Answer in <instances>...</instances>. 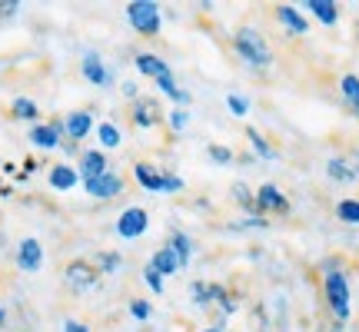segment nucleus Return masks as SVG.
<instances>
[{
	"mask_svg": "<svg viewBox=\"0 0 359 332\" xmlns=\"http://www.w3.org/2000/svg\"><path fill=\"white\" fill-rule=\"evenodd\" d=\"M77 183H80V173L74 166H67V163L50 166V186L53 190H74Z\"/></svg>",
	"mask_w": 359,
	"mask_h": 332,
	"instance_id": "6ab92c4d",
	"label": "nucleus"
},
{
	"mask_svg": "<svg viewBox=\"0 0 359 332\" xmlns=\"http://www.w3.org/2000/svg\"><path fill=\"white\" fill-rule=\"evenodd\" d=\"M90 130H93V116H90L87 110H74V113L64 116V137H67L70 143L83 140Z\"/></svg>",
	"mask_w": 359,
	"mask_h": 332,
	"instance_id": "f8f14e48",
	"label": "nucleus"
},
{
	"mask_svg": "<svg viewBox=\"0 0 359 332\" xmlns=\"http://www.w3.org/2000/svg\"><path fill=\"white\" fill-rule=\"evenodd\" d=\"M80 179H97L107 173V156H103V150H83L80 153Z\"/></svg>",
	"mask_w": 359,
	"mask_h": 332,
	"instance_id": "ddd939ff",
	"label": "nucleus"
},
{
	"mask_svg": "<svg viewBox=\"0 0 359 332\" xmlns=\"http://www.w3.org/2000/svg\"><path fill=\"white\" fill-rule=\"evenodd\" d=\"M156 87L163 90V97H170V100L180 103V106H187V103L193 100V97L187 93V90H180V87H177V80H173V74H167V77H160V80H156Z\"/></svg>",
	"mask_w": 359,
	"mask_h": 332,
	"instance_id": "5701e85b",
	"label": "nucleus"
},
{
	"mask_svg": "<svg viewBox=\"0 0 359 332\" xmlns=\"http://www.w3.org/2000/svg\"><path fill=\"white\" fill-rule=\"evenodd\" d=\"M97 140H100L107 150H114V146L123 143V137H120V130H116L114 123H100V127H97Z\"/></svg>",
	"mask_w": 359,
	"mask_h": 332,
	"instance_id": "c756f323",
	"label": "nucleus"
},
{
	"mask_svg": "<svg viewBox=\"0 0 359 332\" xmlns=\"http://www.w3.org/2000/svg\"><path fill=\"white\" fill-rule=\"evenodd\" d=\"M167 123L173 133H180V130H187V123H190V113L183 110V106H177V110H170L167 113Z\"/></svg>",
	"mask_w": 359,
	"mask_h": 332,
	"instance_id": "2f4dec72",
	"label": "nucleus"
},
{
	"mask_svg": "<svg viewBox=\"0 0 359 332\" xmlns=\"http://www.w3.org/2000/svg\"><path fill=\"white\" fill-rule=\"evenodd\" d=\"M64 332H90L83 322H77V319H64Z\"/></svg>",
	"mask_w": 359,
	"mask_h": 332,
	"instance_id": "4c0bfd02",
	"label": "nucleus"
},
{
	"mask_svg": "<svg viewBox=\"0 0 359 332\" xmlns=\"http://www.w3.org/2000/svg\"><path fill=\"white\" fill-rule=\"evenodd\" d=\"M143 282H147V286H150V293H163V276H160V272H156L154 266H147L143 269Z\"/></svg>",
	"mask_w": 359,
	"mask_h": 332,
	"instance_id": "72a5a7b5",
	"label": "nucleus"
},
{
	"mask_svg": "<svg viewBox=\"0 0 359 332\" xmlns=\"http://www.w3.org/2000/svg\"><path fill=\"white\" fill-rule=\"evenodd\" d=\"M64 140V120H47V123H34L30 127V143L40 150H53Z\"/></svg>",
	"mask_w": 359,
	"mask_h": 332,
	"instance_id": "6e6552de",
	"label": "nucleus"
},
{
	"mask_svg": "<svg viewBox=\"0 0 359 332\" xmlns=\"http://www.w3.org/2000/svg\"><path fill=\"white\" fill-rule=\"evenodd\" d=\"M190 299H193V303H196L200 309L210 306V303H213V289H210V282L193 279V282H190Z\"/></svg>",
	"mask_w": 359,
	"mask_h": 332,
	"instance_id": "cd10ccee",
	"label": "nucleus"
},
{
	"mask_svg": "<svg viewBox=\"0 0 359 332\" xmlns=\"http://www.w3.org/2000/svg\"><path fill=\"white\" fill-rule=\"evenodd\" d=\"M246 140H250V146H253V153L257 156H263V160H269V163H273V160H280V153L269 146L266 137H263L257 127H246Z\"/></svg>",
	"mask_w": 359,
	"mask_h": 332,
	"instance_id": "4be33fe9",
	"label": "nucleus"
},
{
	"mask_svg": "<svg viewBox=\"0 0 359 332\" xmlns=\"http://www.w3.org/2000/svg\"><path fill=\"white\" fill-rule=\"evenodd\" d=\"M266 213H283V216L290 213V200L273 183H263L257 190V219H266Z\"/></svg>",
	"mask_w": 359,
	"mask_h": 332,
	"instance_id": "423d86ee",
	"label": "nucleus"
},
{
	"mask_svg": "<svg viewBox=\"0 0 359 332\" xmlns=\"http://www.w3.org/2000/svg\"><path fill=\"white\" fill-rule=\"evenodd\" d=\"M127 20L140 37H156L160 34V7H156L154 0H130Z\"/></svg>",
	"mask_w": 359,
	"mask_h": 332,
	"instance_id": "7ed1b4c3",
	"label": "nucleus"
},
{
	"mask_svg": "<svg viewBox=\"0 0 359 332\" xmlns=\"http://www.w3.org/2000/svg\"><path fill=\"white\" fill-rule=\"evenodd\" d=\"M306 11L326 27H333L339 20V7H336L333 0H306Z\"/></svg>",
	"mask_w": 359,
	"mask_h": 332,
	"instance_id": "aec40b11",
	"label": "nucleus"
},
{
	"mask_svg": "<svg viewBox=\"0 0 359 332\" xmlns=\"http://www.w3.org/2000/svg\"><path fill=\"white\" fill-rule=\"evenodd\" d=\"M123 97H127V100H137V97H140V93H137V83H123Z\"/></svg>",
	"mask_w": 359,
	"mask_h": 332,
	"instance_id": "58836bf2",
	"label": "nucleus"
},
{
	"mask_svg": "<svg viewBox=\"0 0 359 332\" xmlns=\"http://www.w3.org/2000/svg\"><path fill=\"white\" fill-rule=\"evenodd\" d=\"M93 266L100 269V276H110V272H116V269L123 266V256L120 253H97Z\"/></svg>",
	"mask_w": 359,
	"mask_h": 332,
	"instance_id": "c85d7f7f",
	"label": "nucleus"
},
{
	"mask_svg": "<svg viewBox=\"0 0 359 332\" xmlns=\"http://www.w3.org/2000/svg\"><path fill=\"white\" fill-rule=\"evenodd\" d=\"M326 177L336 179V183H356L359 179V166H353L346 156H333L326 163Z\"/></svg>",
	"mask_w": 359,
	"mask_h": 332,
	"instance_id": "4468645a",
	"label": "nucleus"
},
{
	"mask_svg": "<svg viewBox=\"0 0 359 332\" xmlns=\"http://www.w3.org/2000/svg\"><path fill=\"white\" fill-rule=\"evenodd\" d=\"M147 266H154L160 276H173V272L180 269V263H177V256H173V249H170V246H160Z\"/></svg>",
	"mask_w": 359,
	"mask_h": 332,
	"instance_id": "412c9836",
	"label": "nucleus"
},
{
	"mask_svg": "<svg viewBox=\"0 0 359 332\" xmlns=\"http://www.w3.org/2000/svg\"><path fill=\"white\" fill-rule=\"evenodd\" d=\"M276 17H280V24L290 27L293 34H306V30H309L306 17H303V13H299V7H293V4H280V7H276Z\"/></svg>",
	"mask_w": 359,
	"mask_h": 332,
	"instance_id": "f3484780",
	"label": "nucleus"
},
{
	"mask_svg": "<svg viewBox=\"0 0 359 332\" xmlns=\"http://www.w3.org/2000/svg\"><path fill=\"white\" fill-rule=\"evenodd\" d=\"M206 156H210L217 166H230L233 160H236L230 146H219V143H210V146H206Z\"/></svg>",
	"mask_w": 359,
	"mask_h": 332,
	"instance_id": "7c9ffc66",
	"label": "nucleus"
},
{
	"mask_svg": "<svg viewBox=\"0 0 359 332\" xmlns=\"http://www.w3.org/2000/svg\"><path fill=\"white\" fill-rule=\"evenodd\" d=\"M323 296H326V306L333 312V326H343L349 319V282L346 272L339 269H330L323 276Z\"/></svg>",
	"mask_w": 359,
	"mask_h": 332,
	"instance_id": "f03ea898",
	"label": "nucleus"
},
{
	"mask_svg": "<svg viewBox=\"0 0 359 332\" xmlns=\"http://www.w3.org/2000/svg\"><path fill=\"white\" fill-rule=\"evenodd\" d=\"M150 312H154V309H150V303H147V299H130V316H133V319L147 322V319H150Z\"/></svg>",
	"mask_w": 359,
	"mask_h": 332,
	"instance_id": "473e14b6",
	"label": "nucleus"
},
{
	"mask_svg": "<svg viewBox=\"0 0 359 332\" xmlns=\"http://www.w3.org/2000/svg\"><path fill=\"white\" fill-rule=\"evenodd\" d=\"M0 326H4V309H0Z\"/></svg>",
	"mask_w": 359,
	"mask_h": 332,
	"instance_id": "a19ab883",
	"label": "nucleus"
},
{
	"mask_svg": "<svg viewBox=\"0 0 359 332\" xmlns=\"http://www.w3.org/2000/svg\"><path fill=\"white\" fill-rule=\"evenodd\" d=\"M64 282L70 293H87L100 282V269L93 266V259H70L64 266Z\"/></svg>",
	"mask_w": 359,
	"mask_h": 332,
	"instance_id": "20e7f679",
	"label": "nucleus"
},
{
	"mask_svg": "<svg viewBox=\"0 0 359 332\" xmlns=\"http://www.w3.org/2000/svg\"><path fill=\"white\" fill-rule=\"evenodd\" d=\"M336 216H339V223L359 226V200H339L336 203Z\"/></svg>",
	"mask_w": 359,
	"mask_h": 332,
	"instance_id": "bb28decb",
	"label": "nucleus"
},
{
	"mask_svg": "<svg viewBox=\"0 0 359 332\" xmlns=\"http://www.w3.org/2000/svg\"><path fill=\"white\" fill-rule=\"evenodd\" d=\"M233 200H236V203L243 206L246 213H250V216H257V193L250 190V186H246L243 179H240V183H233Z\"/></svg>",
	"mask_w": 359,
	"mask_h": 332,
	"instance_id": "b1692460",
	"label": "nucleus"
},
{
	"mask_svg": "<svg viewBox=\"0 0 359 332\" xmlns=\"http://www.w3.org/2000/svg\"><path fill=\"white\" fill-rule=\"evenodd\" d=\"M356 40H359V20H356Z\"/></svg>",
	"mask_w": 359,
	"mask_h": 332,
	"instance_id": "79ce46f5",
	"label": "nucleus"
},
{
	"mask_svg": "<svg viewBox=\"0 0 359 332\" xmlns=\"http://www.w3.org/2000/svg\"><path fill=\"white\" fill-rule=\"evenodd\" d=\"M137 70H140L143 77L150 80H160L170 74V64L163 57H156V53H137Z\"/></svg>",
	"mask_w": 359,
	"mask_h": 332,
	"instance_id": "2eb2a0df",
	"label": "nucleus"
},
{
	"mask_svg": "<svg viewBox=\"0 0 359 332\" xmlns=\"http://www.w3.org/2000/svg\"><path fill=\"white\" fill-rule=\"evenodd\" d=\"M200 332H223V329H217V326H213V329H200Z\"/></svg>",
	"mask_w": 359,
	"mask_h": 332,
	"instance_id": "ea45409f",
	"label": "nucleus"
},
{
	"mask_svg": "<svg viewBox=\"0 0 359 332\" xmlns=\"http://www.w3.org/2000/svg\"><path fill=\"white\" fill-rule=\"evenodd\" d=\"M83 190H87V196H97V200H114V196L123 193V179L107 170V173L97 179H83Z\"/></svg>",
	"mask_w": 359,
	"mask_h": 332,
	"instance_id": "1a4fd4ad",
	"label": "nucleus"
},
{
	"mask_svg": "<svg viewBox=\"0 0 359 332\" xmlns=\"http://www.w3.org/2000/svg\"><path fill=\"white\" fill-rule=\"evenodd\" d=\"M130 120H133V127H160L167 113H163V106L156 97H137V100L130 103Z\"/></svg>",
	"mask_w": 359,
	"mask_h": 332,
	"instance_id": "39448f33",
	"label": "nucleus"
},
{
	"mask_svg": "<svg viewBox=\"0 0 359 332\" xmlns=\"http://www.w3.org/2000/svg\"><path fill=\"white\" fill-rule=\"evenodd\" d=\"M17 266L24 269V272H37L43 266V246L34 236H27L24 243L17 246Z\"/></svg>",
	"mask_w": 359,
	"mask_h": 332,
	"instance_id": "9d476101",
	"label": "nucleus"
},
{
	"mask_svg": "<svg viewBox=\"0 0 359 332\" xmlns=\"http://www.w3.org/2000/svg\"><path fill=\"white\" fill-rule=\"evenodd\" d=\"M356 166H359V156H356Z\"/></svg>",
	"mask_w": 359,
	"mask_h": 332,
	"instance_id": "37998d69",
	"label": "nucleus"
},
{
	"mask_svg": "<svg viewBox=\"0 0 359 332\" xmlns=\"http://www.w3.org/2000/svg\"><path fill=\"white\" fill-rule=\"evenodd\" d=\"M11 113H13V120H27V123H34L40 116V110H37V103L30 100V97H17V100L11 103Z\"/></svg>",
	"mask_w": 359,
	"mask_h": 332,
	"instance_id": "393cba45",
	"label": "nucleus"
},
{
	"mask_svg": "<svg viewBox=\"0 0 359 332\" xmlns=\"http://www.w3.org/2000/svg\"><path fill=\"white\" fill-rule=\"evenodd\" d=\"M17 11H20V4H17V0H7V4L0 0V20H7V17H13Z\"/></svg>",
	"mask_w": 359,
	"mask_h": 332,
	"instance_id": "e433bc0d",
	"label": "nucleus"
},
{
	"mask_svg": "<svg viewBox=\"0 0 359 332\" xmlns=\"http://www.w3.org/2000/svg\"><path fill=\"white\" fill-rule=\"evenodd\" d=\"M170 249H173V256H177V263L180 269H187L190 266V256H193V243H190V236L187 233H180V230H170Z\"/></svg>",
	"mask_w": 359,
	"mask_h": 332,
	"instance_id": "a211bd4d",
	"label": "nucleus"
},
{
	"mask_svg": "<svg viewBox=\"0 0 359 332\" xmlns=\"http://www.w3.org/2000/svg\"><path fill=\"white\" fill-rule=\"evenodd\" d=\"M339 90H343V97H346V103L353 106V113L359 116V77L346 74V77L339 80Z\"/></svg>",
	"mask_w": 359,
	"mask_h": 332,
	"instance_id": "a878e982",
	"label": "nucleus"
},
{
	"mask_svg": "<svg viewBox=\"0 0 359 332\" xmlns=\"http://www.w3.org/2000/svg\"><path fill=\"white\" fill-rule=\"evenodd\" d=\"M133 177H137V183H140L143 190L163 193V170H156L150 163H137L133 166Z\"/></svg>",
	"mask_w": 359,
	"mask_h": 332,
	"instance_id": "dca6fc26",
	"label": "nucleus"
},
{
	"mask_svg": "<svg viewBox=\"0 0 359 332\" xmlns=\"http://www.w3.org/2000/svg\"><path fill=\"white\" fill-rule=\"evenodd\" d=\"M183 190V179L177 173H163V193H180Z\"/></svg>",
	"mask_w": 359,
	"mask_h": 332,
	"instance_id": "c9c22d12",
	"label": "nucleus"
},
{
	"mask_svg": "<svg viewBox=\"0 0 359 332\" xmlns=\"http://www.w3.org/2000/svg\"><path fill=\"white\" fill-rule=\"evenodd\" d=\"M226 106H230L236 116L250 113V100H246V97H240V93H230V97H226Z\"/></svg>",
	"mask_w": 359,
	"mask_h": 332,
	"instance_id": "f704fd0d",
	"label": "nucleus"
},
{
	"mask_svg": "<svg viewBox=\"0 0 359 332\" xmlns=\"http://www.w3.org/2000/svg\"><path fill=\"white\" fill-rule=\"evenodd\" d=\"M147 226H150V216H147L143 206H130V209H123L120 219H116V233H120L123 240H137V236H143Z\"/></svg>",
	"mask_w": 359,
	"mask_h": 332,
	"instance_id": "0eeeda50",
	"label": "nucleus"
},
{
	"mask_svg": "<svg viewBox=\"0 0 359 332\" xmlns=\"http://www.w3.org/2000/svg\"><path fill=\"white\" fill-rule=\"evenodd\" d=\"M233 47L246 60V67H253V70H266L273 64V50H269L266 37L259 30H253V27H240L236 37H233Z\"/></svg>",
	"mask_w": 359,
	"mask_h": 332,
	"instance_id": "f257e3e1",
	"label": "nucleus"
},
{
	"mask_svg": "<svg viewBox=\"0 0 359 332\" xmlns=\"http://www.w3.org/2000/svg\"><path fill=\"white\" fill-rule=\"evenodd\" d=\"M80 70H83V77H87L93 87H110V83H114V77L107 74V67H103V60H100V53H97V50L83 53V64H80Z\"/></svg>",
	"mask_w": 359,
	"mask_h": 332,
	"instance_id": "9b49d317",
	"label": "nucleus"
}]
</instances>
